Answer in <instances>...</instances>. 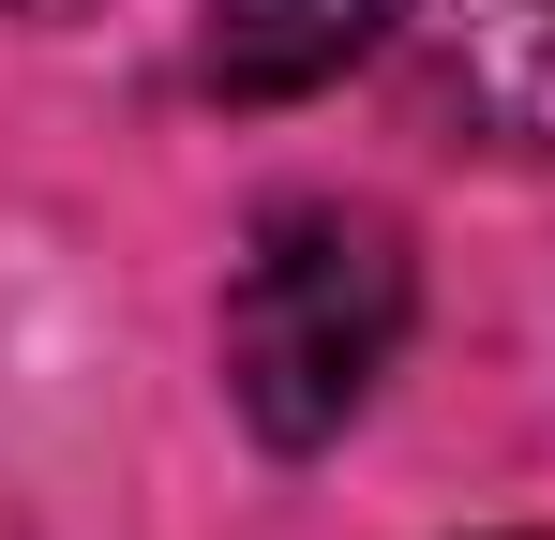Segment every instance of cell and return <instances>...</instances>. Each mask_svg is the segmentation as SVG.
I'll return each mask as SVG.
<instances>
[{
    "mask_svg": "<svg viewBox=\"0 0 555 540\" xmlns=\"http://www.w3.org/2000/svg\"><path fill=\"white\" fill-rule=\"evenodd\" d=\"M405 316H421L405 226L361 195H285V210H256V241L225 270V406L271 450H331L375 406Z\"/></svg>",
    "mask_w": 555,
    "mask_h": 540,
    "instance_id": "6da1fadb",
    "label": "cell"
},
{
    "mask_svg": "<svg viewBox=\"0 0 555 540\" xmlns=\"http://www.w3.org/2000/svg\"><path fill=\"white\" fill-rule=\"evenodd\" d=\"M375 46H390V0H195V90L225 105H300Z\"/></svg>",
    "mask_w": 555,
    "mask_h": 540,
    "instance_id": "3957f363",
    "label": "cell"
},
{
    "mask_svg": "<svg viewBox=\"0 0 555 540\" xmlns=\"http://www.w3.org/2000/svg\"><path fill=\"white\" fill-rule=\"evenodd\" d=\"M390 61L465 151L555 166V0H390Z\"/></svg>",
    "mask_w": 555,
    "mask_h": 540,
    "instance_id": "7a4b0ae2",
    "label": "cell"
}]
</instances>
